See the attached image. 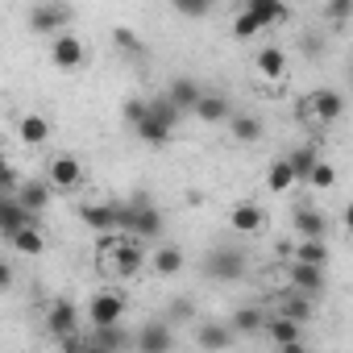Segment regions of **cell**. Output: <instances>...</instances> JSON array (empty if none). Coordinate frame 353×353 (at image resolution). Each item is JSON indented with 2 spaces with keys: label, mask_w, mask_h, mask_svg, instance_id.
Here are the masks:
<instances>
[{
  "label": "cell",
  "mask_w": 353,
  "mask_h": 353,
  "mask_svg": "<svg viewBox=\"0 0 353 353\" xmlns=\"http://www.w3.org/2000/svg\"><path fill=\"white\" fill-rule=\"evenodd\" d=\"M117 229L129 237H158L162 233V212L150 200H133V204H117Z\"/></svg>",
  "instance_id": "obj_1"
},
{
  "label": "cell",
  "mask_w": 353,
  "mask_h": 353,
  "mask_svg": "<svg viewBox=\"0 0 353 353\" xmlns=\"http://www.w3.org/2000/svg\"><path fill=\"white\" fill-rule=\"evenodd\" d=\"M283 21H291V9L283 5V0H270V5H250V9L237 13L233 38H254V34H262L266 26H283Z\"/></svg>",
  "instance_id": "obj_2"
},
{
  "label": "cell",
  "mask_w": 353,
  "mask_h": 353,
  "mask_svg": "<svg viewBox=\"0 0 353 353\" xmlns=\"http://www.w3.org/2000/svg\"><path fill=\"white\" fill-rule=\"evenodd\" d=\"M245 270H250V258H245V250H233V245H221L204 258V274L221 279V283H237V279H245Z\"/></svg>",
  "instance_id": "obj_3"
},
{
  "label": "cell",
  "mask_w": 353,
  "mask_h": 353,
  "mask_svg": "<svg viewBox=\"0 0 353 353\" xmlns=\"http://www.w3.org/2000/svg\"><path fill=\"white\" fill-rule=\"evenodd\" d=\"M125 312H129V299H125L121 291H96V295L88 299L83 320H88V328H100V324H121Z\"/></svg>",
  "instance_id": "obj_4"
},
{
  "label": "cell",
  "mask_w": 353,
  "mask_h": 353,
  "mask_svg": "<svg viewBox=\"0 0 353 353\" xmlns=\"http://www.w3.org/2000/svg\"><path fill=\"white\" fill-rule=\"evenodd\" d=\"M303 112L312 117V125H332V121H341V117H345V96H341L336 88H320V92H312V96H307Z\"/></svg>",
  "instance_id": "obj_5"
},
{
  "label": "cell",
  "mask_w": 353,
  "mask_h": 353,
  "mask_svg": "<svg viewBox=\"0 0 353 353\" xmlns=\"http://www.w3.org/2000/svg\"><path fill=\"white\" fill-rule=\"evenodd\" d=\"M50 63H54L59 71H75V67H83V63H88V46H83L75 34L59 30V34L50 38Z\"/></svg>",
  "instance_id": "obj_6"
},
{
  "label": "cell",
  "mask_w": 353,
  "mask_h": 353,
  "mask_svg": "<svg viewBox=\"0 0 353 353\" xmlns=\"http://www.w3.org/2000/svg\"><path fill=\"white\" fill-rule=\"evenodd\" d=\"M104 250L112 254V274H117V279H133V274L141 270V262H145V254H141V245H137V237H121V241H104Z\"/></svg>",
  "instance_id": "obj_7"
},
{
  "label": "cell",
  "mask_w": 353,
  "mask_h": 353,
  "mask_svg": "<svg viewBox=\"0 0 353 353\" xmlns=\"http://www.w3.org/2000/svg\"><path fill=\"white\" fill-rule=\"evenodd\" d=\"M133 336L125 332V320L121 324H100V328H88L83 332V349L88 353H117V349H129Z\"/></svg>",
  "instance_id": "obj_8"
},
{
  "label": "cell",
  "mask_w": 353,
  "mask_h": 353,
  "mask_svg": "<svg viewBox=\"0 0 353 353\" xmlns=\"http://www.w3.org/2000/svg\"><path fill=\"white\" fill-rule=\"evenodd\" d=\"M67 21H71V9L59 5V0H42V5L30 13V30L34 34H46V38H54L59 30H67Z\"/></svg>",
  "instance_id": "obj_9"
},
{
  "label": "cell",
  "mask_w": 353,
  "mask_h": 353,
  "mask_svg": "<svg viewBox=\"0 0 353 353\" xmlns=\"http://www.w3.org/2000/svg\"><path fill=\"white\" fill-rule=\"evenodd\" d=\"M54 192H75L83 183V162L75 154H54L50 158V179H46Z\"/></svg>",
  "instance_id": "obj_10"
},
{
  "label": "cell",
  "mask_w": 353,
  "mask_h": 353,
  "mask_svg": "<svg viewBox=\"0 0 353 353\" xmlns=\"http://www.w3.org/2000/svg\"><path fill=\"white\" fill-rule=\"evenodd\" d=\"M79 324H83V312H79L71 299H54V303L46 307V328H50L54 341L67 336V332H79Z\"/></svg>",
  "instance_id": "obj_11"
},
{
  "label": "cell",
  "mask_w": 353,
  "mask_h": 353,
  "mask_svg": "<svg viewBox=\"0 0 353 353\" xmlns=\"http://www.w3.org/2000/svg\"><path fill=\"white\" fill-rule=\"evenodd\" d=\"M133 349H141V353H170V349H174L170 324H166V320H150V324L133 336Z\"/></svg>",
  "instance_id": "obj_12"
},
{
  "label": "cell",
  "mask_w": 353,
  "mask_h": 353,
  "mask_svg": "<svg viewBox=\"0 0 353 353\" xmlns=\"http://www.w3.org/2000/svg\"><path fill=\"white\" fill-rule=\"evenodd\" d=\"M291 287H295V291H303V295H312V299H320V295H324V287H328V274H324V266L291 262Z\"/></svg>",
  "instance_id": "obj_13"
},
{
  "label": "cell",
  "mask_w": 353,
  "mask_h": 353,
  "mask_svg": "<svg viewBox=\"0 0 353 353\" xmlns=\"http://www.w3.org/2000/svg\"><path fill=\"white\" fill-rule=\"evenodd\" d=\"M21 225H42V221H38V212L21 208V200L13 192H0V233H13Z\"/></svg>",
  "instance_id": "obj_14"
},
{
  "label": "cell",
  "mask_w": 353,
  "mask_h": 353,
  "mask_svg": "<svg viewBox=\"0 0 353 353\" xmlns=\"http://www.w3.org/2000/svg\"><path fill=\"white\" fill-rule=\"evenodd\" d=\"M229 112H233V104H229L221 92H200V100L192 104V117L204 121V125H225Z\"/></svg>",
  "instance_id": "obj_15"
},
{
  "label": "cell",
  "mask_w": 353,
  "mask_h": 353,
  "mask_svg": "<svg viewBox=\"0 0 353 353\" xmlns=\"http://www.w3.org/2000/svg\"><path fill=\"white\" fill-rule=\"evenodd\" d=\"M145 121H154V125H162V129H179V121H183V112H179V104H174L166 92L162 96H150L145 100Z\"/></svg>",
  "instance_id": "obj_16"
},
{
  "label": "cell",
  "mask_w": 353,
  "mask_h": 353,
  "mask_svg": "<svg viewBox=\"0 0 353 353\" xmlns=\"http://www.w3.org/2000/svg\"><path fill=\"white\" fill-rule=\"evenodd\" d=\"M13 196L21 200V208H30V212H46V204H50V196H54V188L46 183V179H26V183H17L13 188Z\"/></svg>",
  "instance_id": "obj_17"
},
{
  "label": "cell",
  "mask_w": 353,
  "mask_h": 353,
  "mask_svg": "<svg viewBox=\"0 0 353 353\" xmlns=\"http://www.w3.org/2000/svg\"><path fill=\"white\" fill-rule=\"evenodd\" d=\"M229 229H233V233H245V237H250V233H262V229H266V208H262V204H250V200L237 204V208L229 212Z\"/></svg>",
  "instance_id": "obj_18"
},
{
  "label": "cell",
  "mask_w": 353,
  "mask_h": 353,
  "mask_svg": "<svg viewBox=\"0 0 353 353\" xmlns=\"http://www.w3.org/2000/svg\"><path fill=\"white\" fill-rule=\"evenodd\" d=\"M262 328H266V336H270L279 349H287V353H299V349H303V341H299V324H295V320L274 316V320H262Z\"/></svg>",
  "instance_id": "obj_19"
},
{
  "label": "cell",
  "mask_w": 353,
  "mask_h": 353,
  "mask_svg": "<svg viewBox=\"0 0 353 353\" xmlns=\"http://www.w3.org/2000/svg\"><path fill=\"white\" fill-rule=\"evenodd\" d=\"M254 67H258V75H262V79L279 83V79H287V50L266 46V50H258V54H254Z\"/></svg>",
  "instance_id": "obj_20"
},
{
  "label": "cell",
  "mask_w": 353,
  "mask_h": 353,
  "mask_svg": "<svg viewBox=\"0 0 353 353\" xmlns=\"http://www.w3.org/2000/svg\"><path fill=\"white\" fill-rule=\"evenodd\" d=\"M17 137H21V145H46L50 141V121L42 112H26L17 121Z\"/></svg>",
  "instance_id": "obj_21"
},
{
  "label": "cell",
  "mask_w": 353,
  "mask_h": 353,
  "mask_svg": "<svg viewBox=\"0 0 353 353\" xmlns=\"http://www.w3.org/2000/svg\"><path fill=\"white\" fill-rule=\"evenodd\" d=\"M312 307H316V299L303 295V291H295V287L279 299V316H287V320H295V324H307V320H312Z\"/></svg>",
  "instance_id": "obj_22"
},
{
  "label": "cell",
  "mask_w": 353,
  "mask_h": 353,
  "mask_svg": "<svg viewBox=\"0 0 353 353\" xmlns=\"http://www.w3.org/2000/svg\"><path fill=\"white\" fill-rule=\"evenodd\" d=\"M183 250L179 245H158L154 254H150V266H154V274H162V279H174V274H179L183 270Z\"/></svg>",
  "instance_id": "obj_23"
},
{
  "label": "cell",
  "mask_w": 353,
  "mask_h": 353,
  "mask_svg": "<svg viewBox=\"0 0 353 353\" xmlns=\"http://www.w3.org/2000/svg\"><path fill=\"white\" fill-rule=\"evenodd\" d=\"M79 216L92 233H112L117 229V204H83Z\"/></svg>",
  "instance_id": "obj_24"
},
{
  "label": "cell",
  "mask_w": 353,
  "mask_h": 353,
  "mask_svg": "<svg viewBox=\"0 0 353 353\" xmlns=\"http://www.w3.org/2000/svg\"><path fill=\"white\" fill-rule=\"evenodd\" d=\"M9 241L17 245V254H26V258H38L42 250H46V237H42V229L38 225H21V229H13L9 233Z\"/></svg>",
  "instance_id": "obj_25"
},
{
  "label": "cell",
  "mask_w": 353,
  "mask_h": 353,
  "mask_svg": "<svg viewBox=\"0 0 353 353\" xmlns=\"http://www.w3.org/2000/svg\"><path fill=\"white\" fill-rule=\"evenodd\" d=\"M291 254V262H312V266H328V245H324V237H303L295 250H287Z\"/></svg>",
  "instance_id": "obj_26"
},
{
  "label": "cell",
  "mask_w": 353,
  "mask_h": 353,
  "mask_svg": "<svg viewBox=\"0 0 353 353\" xmlns=\"http://www.w3.org/2000/svg\"><path fill=\"white\" fill-rule=\"evenodd\" d=\"M233 341H237V332L229 324H200V332H196L200 349H229Z\"/></svg>",
  "instance_id": "obj_27"
},
{
  "label": "cell",
  "mask_w": 353,
  "mask_h": 353,
  "mask_svg": "<svg viewBox=\"0 0 353 353\" xmlns=\"http://www.w3.org/2000/svg\"><path fill=\"white\" fill-rule=\"evenodd\" d=\"M299 179H295V170H291V162L287 158H274L270 162V170H266V188L274 192V196H283V192H291Z\"/></svg>",
  "instance_id": "obj_28"
},
{
  "label": "cell",
  "mask_w": 353,
  "mask_h": 353,
  "mask_svg": "<svg viewBox=\"0 0 353 353\" xmlns=\"http://www.w3.org/2000/svg\"><path fill=\"white\" fill-rule=\"evenodd\" d=\"M200 92H204V88H200L196 79H183V75H179V79H170V88H166V96L179 104V112H192V104L200 100Z\"/></svg>",
  "instance_id": "obj_29"
},
{
  "label": "cell",
  "mask_w": 353,
  "mask_h": 353,
  "mask_svg": "<svg viewBox=\"0 0 353 353\" xmlns=\"http://www.w3.org/2000/svg\"><path fill=\"white\" fill-rule=\"evenodd\" d=\"M295 229H299L303 237H328V216L316 212V208H299V212H295Z\"/></svg>",
  "instance_id": "obj_30"
},
{
  "label": "cell",
  "mask_w": 353,
  "mask_h": 353,
  "mask_svg": "<svg viewBox=\"0 0 353 353\" xmlns=\"http://www.w3.org/2000/svg\"><path fill=\"white\" fill-rule=\"evenodd\" d=\"M229 133L237 137V141H258L262 137V121H254V117H245V112H229Z\"/></svg>",
  "instance_id": "obj_31"
},
{
  "label": "cell",
  "mask_w": 353,
  "mask_h": 353,
  "mask_svg": "<svg viewBox=\"0 0 353 353\" xmlns=\"http://www.w3.org/2000/svg\"><path fill=\"white\" fill-rule=\"evenodd\" d=\"M229 320H233L229 328H233V332L241 336V332H258V328H262V320H266V312H262V307H250V303H245V307H237V312H233Z\"/></svg>",
  "instance_id": "obj_32"
},
{
  "label": "cell",
  "mask_w": 353,
  "mask_h": 353,
  "mask_svg": "<svg viewBox=\"0 0 353 353\" xmlns=\"http://www.w3.org/2000/svg\"><path fill=\"white\" fill-rule=\"evenodd\" d=\"M303 179H307L312 188H320V192H324V188H332V183H336V170H332V162L316 158V162H312V170L303 174Z\"/></svg>",
  "instance_id": "obj_33"
},
{
  "label": "cell",
  "mask_w": 353,
  "mask_h": 353,
  "mask_svg": "<svg viewBox=\"0 0 353 353\" xmlns=\"http://www.w3.org/2000/svg\"><path fill=\"white\" fill-rule=\"evenodd\" d=\"M320 158V150L316 145H299V150H291L287 154V162H291V170H295V179H303V174L312 170V162Z\"/></svg>",
  "instance_id": "obj_34"
},
{
  "label": "cell",
  "mask_w": 353,
  "mask_h": 353,
  "mask_svg": "<svg viewBox=\"0 0 353 353\" xmlns=\"http://www.w3.org/2000/svg\"><path fill=\"white\" fill-rule=\"evenodd\" d=\"M170 5H174V13H183L188 21H200V17L212 13V0H170Z\"/></svg>",
  "instance_id": "obj_35"
},
{
  "label": "cell",
  "mask_w": 353,
  "mask_h": 353,
  "mask_svg": "<svg viewBox=\"0 0 353 353\" xmlns=\"http://www.w3.org/2000/svg\"><path fill=\"white\" fill-rule=\"evenodd\" d=\"M133 129H137V137L150 141V145H166V141H170V129H162V125H154V121H145V117H141Z\"/></svg>",
  "instance_id": "obj_36"
},
{
  "label": "cell",
  "mask_w": 353,
  "mask_h": 353,
  "mask_svg": "<svg viewBox=\"0 0 353 353\" xmlns=\"http://www.w3.org/2000/svg\"><path fill=\"white\" fill-rule=\"evenodd\" d=\"M349 13H353V0H328V21L345 26V21H349Z\"/></svg>",
  "instance_id": "obj_37"
},
{
  "label": "cell",
  "mask_w": 353,
  "mask_h": 353,
  "mask_svg": "<svg viewBox=\"0 0 353 353\" xmlns=\"http://www.w3.org/2000/svg\"><path fill=\"white\" fill-rule=\"evenodd\" d=\"M17 183H21V179H17V170L5 162V154H0V192H13Z\"/></svg>",
  "instance_id": "obj_38"
},
{
  "label": "cell",
  "mask_w": 353,
  "mask_h": 353,
  "mask_svg": "<svg viewBox=\"0 0 353 353\" xmlns=\"http://www.w3.org/2000/svg\"><path fill=\"white\" fill-rule=\"evenodd\" d=\"M121 117H125V125H137V121L145 117V100H125V108H121Z\"/></svg>",
  "instance_id": "obj_39"
},
{
  "label": "cell",
  "mask_w": 353,
  "mask_h": 353,
  "mask_svg": "<svg viewBox=\"0 0 353 353\" xmlns=\"http://www.w3.org/2000/svg\"><path fill=\"white\" fill-rule=\"evenodd\" d=\"M9 287H13V266H9V262H0V295H5Z\"/></svg>",
  "instance_id": "obj_40"
},
{
  "label": "cell",
  "mask_w": 353,
  "mask_h": 353,
  "mask_svg": "<svg viewBox=\"0 0 353 353\" xmlns=\"http://www.w3.org/2000/svg\"><path fill=\"white\" fill-rule=\"evenodd\" d=\"M117 42H121V46H137V38H133L129 30H117Z\"/></svg>",
  "instance_id": "obj_41"
},
{
  "label": "cell",
  "mask_w": 353,
  "mask_h": 353,
  "mask_svg": "<svg viewBox=\"0 0 353 353\" xmlns=\"http://www.w3.org/2000/svg\"><path fill=\"white\" fill-rule=\"evenodd\" d=\"M241 5H245V9H250V5H270V0H241Z\"/></svg>",
  "instance_id": "obj_42"
}]
</instances>
